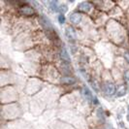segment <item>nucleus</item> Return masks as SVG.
<instances>
[{"instance_id": "obj_1", "label": "nucleus", "mask_w": 129, "mask_h": 129, "mask_svg": "<svg viewBox=\"0 0 129 129\" xmlns=\"http://www.w3.org/2000/svg\"><path fill=\"white\" fill-rule=\"evenodd\" d=\"M60 58H61V60L64 61L65 63H70L71 62V58H70L69 53H68V51L66 50L65 48H62L60 50Z\"/></svg>"}, {"instance_id": "obj_2", "label": "nucleus", "mask_w": 129, "mask_h": 129, "mask_svg": "<svg viewBox=\"0 0 129 129\" xmlns=\"http://www.w3.org/2000/svg\"><path fill=\"white\" fill-rule=\"evenodd\" d=\"M65 33H66V36H67L68 40H70V41H75L76 40V32H75V30H74L73 27H71V26L67 27Z\"/></svg>"}, {"instance_id": "obj_3", "label": "nucleus", "mask_w": 129, "mask_h": 129, "mask_svg": "<svg viewBox=\"0 0 129 129\" xmlns=\"http://www.w3.org/2000/svg\"><path fill=\"white\" fill-rule=\"evenodd\" d=\"M70 21L74 24H78L82 21V15L80 14V13H73L70 16Z\"/></svg>"}, {"instance_id": "obj_4", "label": "nucleus", "mask_w": 129, "mask_h": 129, "mask_svg": "<svg viewBox=\"0 0 129 129\" xmlns=\"http://www.w3.org/2000/svg\"><path fill=\"white\" fill-rule=\"evenodd\" d=\"M105 91L109 95H113L115 91V86L113 83H107L105 86Z\"/></svg>"}, {"instance_id": "obj_5", "label": "nucleus", "mask_w": 129, "mask_h": 129, "mask_svg": "<svg viewBox=\"0 0 129 129\" xmlns=\"http://www.w3.org/2000/svg\"><path fill=\"white\" fill-rule=\"evenodd\" d=\"M80 10H82V11H84V12H88V11H90L91 10V4L90 3H88V2H83V3H81L80 4Z\"/></svg>"}, {"instance_id": "obj_6", "label": "nucleus", "mask_w": 129, "mask_h": 129, "mask_svg": "<svg viewBox=\"0 0 129 129\" xmlns=\"http://www.w3.org/2000/svg\"><path fill=\"white\" fill-rule=\"evenodd\" d=\"M83 95L85 96V98H86L87 100L89 101H92V99H93V96H92L91 91L87 87H84L83 88Z\"/></svg>"}, {"instance_id": "obj_7", "label": "nucleus", "mask_w": 129, "mask_h": 129, "mask_svg": "<svg viewBox=\"0 0 129 129\" xmlns=\"http://www.w3.org/2000/svg\"><path fill=\"white\" fill-rule=\"evenodd\" d=\"M21 13L24 16H30V15L34 14V11L31 7H28V6H25V7H22L21 9Z\"/></svg>"}, {"instance_id": "obj_8", "label": "nucleus", "mask_w": 129, "mask_h": 129, "mask_svg": "<svg viewBox=\"0 0 129 129\" xmlns=\"http://www.w3.org/2000/svg\"><path fill=\"white\" fill-rule=\"evenodd\" d=\"M125 92H126V88L123 86H119V88H118V90H117V96H122V95L125 94Z\"/></svg>"}, {"instance_id": "obj_9", "label": "nucleus", "mask_w": 129, "mask_h": 129, "mask_svg": "<svg viewBox=\"0 0 129 129\" xmlns=\"http://www.w3.org/2000/svg\"><path fill=\"white\" fill-rule=\"evenodd\" d=\"M50 9H51V11H53V12H55V11H57V2L56 1H51L50 3Z\"/></svg>"}, {"instance_id": "obj_10", "label": "nucleus", "mask_w": 129, "mask_h": 129, "mask_svg": "<svg viewBox=\"0 0 129 129\" xmlns=\"http://www.w3.org/2000/svg\"><path fill=\"white\" fill-rule=\"evenodd\" d=\"M62 82L70 85V84H74V83H75V80L72 79V78H70V77H65V78H63Z\"/></svg>"}, {"instance_id": "obj_11", "label": "nucleus", "mask_w": 129, "mask_h": 129, "mask_svg": "<svg viewBox=\"0 0 129 129\" xmlns=\"http://www.w3.org/2000/svg\"><path fill=\"white\" fill-rule=\"evenodd\" d=\"M58 22H59V23H64L65 22V17H64V15H62V14H60L59 16H58Z\"/></svg>"}, {"instance_id": "obj_12", "label": "nucleus", "mask_w": 129, "mask_h": 129, "mask_svg": "<svg viewBox=\"0 0 129 129\" xmlns=\"http://www.w3.org/2000/svg\"><path fill=\"white\" fill-rule=\"evenodd\" d=\"M124 77H125V81L127 83V85L129 86V70H126L124 73Z\"/></svg>"}, {"instance_id": "obj_13", "label": "nucleus", "mask_w": 129, "mask_h": 129, "mask_svg": "<svg viewBox=\"0 0 129 129\" xmlns=\"http://www.w3.org/2000/svg\"><path fill=\"white\" fill-rule=\"evenodd\" d=\"M67 6H66V5H61V6H60V7H59V10H60V12H61V14L63 15V13H64V12H66V10H67Z\"/></svg>"}, {"instance_id": "obj_14", "label": "nucleus", "mask_w": 129, "mask_h": 129, "mask_svg": "<svg viewBox=\"0 0 129 129\" xmlns=\"http://www.w3.org/2000/svg\"><path fill=\"white\" fill-rule=\"evenodd\" d=\"M125 57L127 58V59H128V61H129V53L128 52H126V53H125Z\"/></svg>"}, {"instance_id": "obj_15", "label": "nucleus", "mask_w": 129, "mask_h": 129, "mask_svg": "<svg viewBox=\"0 0 129 129\" xmlns=\"http://www.w3.org/2000/svg\"><path fill=\"white\" fill-rule=\"evenodd\" d=\"M128 120H129V106H128Z\"/></svg>"}]
</instances>
